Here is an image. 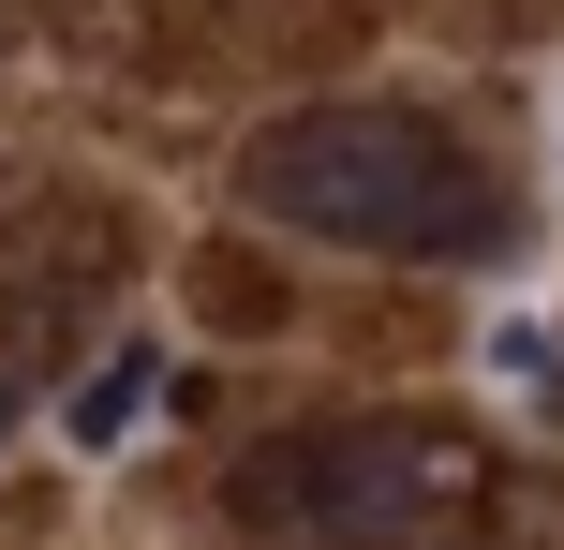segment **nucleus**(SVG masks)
<instances>
[{
	"instance_id": "obj_1",
	"label": "nucleus",
	"mask_w": 564,
	"mask_h": 550,
	"mask_svg": "<svg viewBox=\"0 0 564 550\" xmlns=\"http://www.w3.org/2000/svg\"><path fill=\"white\" fill-rule=\"evenodd\" d=\"M238 194L297 238H341V254H490L506 208H490L476 149L416 105H297L238 149Z\"/></svg>"
},
{
	"instance_id": "obj_2",
	"label": "nucleus",
	"mask_w": 564,
	"mask_h": 550,
	"mask_svg": "<svg viewBox=\"0 0 564 550\" xmlns=\"http://www.w3.org/2000/svg\"><path fill=\"white\" fill-rule=\"evenodd\" d=\"M224 506L253 536H431L446 506H476V446L431 417H312L224 476Z\"/></svg>"
},
{
	"instance_id": "obj_3",
	"label": "nucleus",
	"mask_w": 564,
	"mask_h": 550,
	"mask_svg": "<svg viewBox=\"0 0 564 550\" xmlns=\"http://www.w3.org/2000/svg\"><path fill=\"white\" fill-rule=\"evenodd\" d=\"M149 402H164V343H105L75 387H59V446H75V462H105V446L149 432Z\"/></svg>"
},
{
	"instance_id": "obj_4",
	"label": "nucleus",
	"mask_w": 564,
	"mask_h": 550,
	"mask_svg": "<svg viewBox=\"0 0 564 550\" xmlns=\"http://www.w3.org/2000/svg\"><path fill=\"white\" fill-rule=\"evenodd\" d=\"M194 313H224V327H268V313H282V283H268L253 254H194Z\"/></svg>"
},
{
	"instance_id": "obj_5",
	"label": "nucleus",
	"mask_w": 564,
	"mask_h": 550,
	"mask_svg": "<svg viewBox=\"0 0 564 550\" xmlns=\"http://www.w3.org/2000/svg\"><path fill=\"white\" fill-rule=\"evenodd\" d=\"M550 373H564V343H550V313H506V327H490V387H506V402H535Z\"/></svg>"
},
{
	"instance_id": "obj_6",
	"label": "nucleus",
	"mask_w": 564,
	"mask_h": 550,
	"mask_svg": "<svg viewBox=\"0 0 564 550\" xmlns=\"http://www.w3.org/2000/svg\"><path fill=\"white\" fill-rule=\"evenodd\" d=\"M0 432H15V417H0Z\"/></svg>"
}]
</instances>
